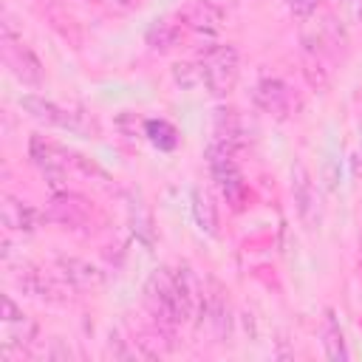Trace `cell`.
Returning <instances> with one entry per match:
<instances>
[{
	"instance_id": "1",
	"label": "cell",
	"mask_w": 362,
	"mask_h": 362,
	"mask_svg": "<svg viewBox=\"0 0 362 362\" xmlns=\"http://www.w3.org/2000/svg\"><path fill=\"white\" fill-rule=\"evenodd\" d=\"M144 297H147L150 314L156 317L158 325L173 328V325L189 320L187 311H184V303H181V294H178L173 269H156L150 274L147 286H144Z\"/></svg>"
},
{
	"instance_id": "2",
	"label": "cell",
	"mask_w": 362,
	"mask_h": 362,
	"mask_svg": "<svg viewBox=\"0 0 362 362\" xmlns=\"http://www.w3.org/2000/svg\"><path fill=\"white\" fill-rule=\"evenodd\" d=\"M204 88L212 96H226L238 82V51L235 45H206L201 48Z\"/></svg>"
},
{
	"instance_id": "3",
	"label": "cell",
	"mask_w": 362,
	"mask_h": 362,
	"mask_svg": "<svg viewBox=\"0 0 362 362\" xmlns=\"http://www.w3.org/2000/svg\"><path fill=\"white\" fill-rule=\"evenodd\" d=\"M206 164H209V173L218 184V189L223 192V198L232 204V209H240L243 198H246V184L235 164V150H229L226 144L212 139V144L206 147Z\"/></svg>"
},
{
	"instance_id": "4",
	"label": "cell",
	"mask_w": 362,
	"mask_h": 362,
	"mask_svg": "<svg viewBox=\"0 0 362 362\" xmlns=\"http://www.w3.org/2000/svg\"><path fill=\"white\" fill-rule=\"evenodd\" d=\"M3 62L8 65V71L23 82V85H42V62L37 59V54L23 42V37L14 31L11 20L6 17L3 23Z\"/></svg>"
},
{
	"instance_id": "5",
	"label": "cell",
	"mask_w": 362,
	"mask_h": 362,
	"mask_svg": "<svg viewBox=\"0 0 362 362\" xmlns=\"http://www.w3.org/2000/svg\"><path fill=\"white\" fill-rule=\"evenodd\" d=\"M20 107L28 116H34L37 122L51 124V127H62V130H71V133H88L90 130V124L82 119V113H74V110H68V107H62L51 99L34 96V93L20 96Z\"/></svg>"
},
{
	"instance_id": "6",
	"label": "cell",
	"mask_w": 362,
	"mask_h": 362,
	"mask_svg": "<svg viewBox=\"0 0 362 362\" xmlns=\"http://www.w3.org/2000/svg\"><path fill=\"white\" fill-rule=\"evenodd\" d=\"M252 102L260 110H266L272 116H280V119L291 113V90H288V85L283 79H274V76H266V79H260L255 85Z\"/></svg>"
},
{
	"instance_id": "7",
	"label": "cell",
	"mask_w": 362,
	"mask_h": 362,
	"mask_svg": "<svg viewBox=\"0 0 362 362\" xmlns=\"http://www.w3.org/2000/svg\"><path fill=\"white\" fill-rule=\"evenodd\" d=\"M223 8L218 6V3H212V0H192L181 14H178V20L187 25V28H192V31H198V34H204V37H212V34H218L221 28H223Z\"/></svg>"
},
{
	"instance_id": "8",
	"label": "cell",
	"mask_w": 362,
	"mask_h": 362,
	"mask_svg": "<svg viewBox=\"0 0 362 362\" xmlns=\"http://www.w3.org/2000/svg\"><path fill=\"white\" fill-rule=\"evenodd\" d=\"M0 212H3V226L8 232H31V229H37L40 212L31 204H25V201H20L14 195H3Z\"/></svg>"
},
{
	"instance_id": "9",
	"label": "cell",
	"mask_w": 362,
	"mask_h": 362,
	"mask_svg": "<svg viewBox=\"0 0 362 362\" xmlns=\"http://www.w3.org/2000/svg\"><path fill=\"white\" fill-rule=\"evenodd\" d=\"M215 141L226 144L229 150H238L246 141V127H243V119L238 110L221 107L215 113Z\"/></svg>"
},
{
	"instance_id": "10",
	"label": "cell",
	"mask_w": 362,
	"mask_h": 362,
	"mask_svg": "<svg viewBox=\"0 0 362 362\" xmlns=\"http://www.w3.org/2000/svg\"><path fill=\"white\" fill-rule=\"evenodd\" d=\"M57 266H59L62 277H65L68 283L79 286V288H90V286H99V283L105 280V274H102L99 266H93V263H88V260H79V257H59Z\"/></svg>"
},
{
	"instance_id": "11",
	"label": "cell",
	"mask_w": 362,
	"mask_h": 362,
	"mask_svg": "<svg viewBox=\"0 0 362 362\" xmlns=\"http://www.w3.org/2000/svg\"><path fill=\"white\" fill-rule=\"evenodd\" d=\"M294 201H297V212L305 223H314V215H317V189L311 184V175L303 164L294 167Z\"/></svg>"
},
{
	"instance_id": "12",
	"label": "cell",
	"mask_w": 362,
	"mask_h": 362,
	"mask_svg": "<svg viewBox=\"0 0 362 362\" xmlns=\"http://www.w3.org/2000/svg\"><path fill=\"white\" fill-rule=\"evenodd\" d=\"M48 218L62 223V226H79L88 218V204L82 198H76V195H57Z\"/></svg>"
},
{
	"instance_id": "13",
	"label": "cell",
	"mask_w": 362,
	"mask_h": 362,
	"mask_svg": "<svg viewBox=\"0 0 362 362\" xmlns=\"http://www.w3.org/2000/svg\"><path fill=\"white\" fill-rule=\"evenodd\" d=\"M178 42H181V23H175L170 17H161L147 28V45L153 51H170Z\"/></svg>"
},
{
	"instance_id": "14",
	"label": "cell",
	"mask_w": 362,
	"mask_h": 362,
	"mask_svg": "<svg viewBox=\"0 0 362 362\" xmlns=\"http://www.w3.org/2000/svg\"><path fill=\"white\" fill-rule=\"evenodd\" d=\"M192 215H195V223L201 232L206 235H215L218 232V215H215V204L212 198L204 192V189H192Z\"/></svg>"
},
{
	"instance_id": "15",
	"label": "cell",
	"mask_w": 362,
	"mask_h": 362,
	"mask_svg": "<svg viewBox=\"0 0 362 362\" xmlns=\"http://www.w3.org/2000/svg\"><path fill=\"white\" fill-rule=\"evenodd\" d=\"M17 283H20V288L25 291V294H31V297H45V300H59L57 294H59V288L42 274V272H37V269H23V274L17 277Z\"/></svg>"
},
{
	"instance_id": "16",
	"label": "cell",
	"mask_w": 362,
	"mask_h": 362,
	"mask_svg": "<svg viewBox=\"0 0 362 362\" xmlns=\"http://www.w3.org/2000/svg\"><path fill=\"white\" fill-rule=\"evenodd\" d=\"M144 133L158 150H173L178 144V130L164 119H147L144 122Z\"/></svg>"
},
{
	"instance_id": "17",
	"label": "cell",
	"mask_w": 362,
	"mask_h": 362,
	"mask_svg": "<svg viewBox=\"0 0 362 362\" xmlns=\"http://www.w3.org/2000/svg\"><path fill=\"white\" fill-rule=\"evenodd\" d=\"M322 345H325V356L328 359H348V345H345V337L334 320V314H328L325 320V331H322Z\"/></svg>"
},
{
	"instance_id": "18",
	"label": "cell",
	"mask_w": 362,
	"mask_h": 362,
	"mask_svg": "<svg viewBox=\"0 0 362 362\" xmlns=\"http://www.w3.org/2000/svg\"><path fill=\"white\" fill-rule=\"evenodd\" d=\"M173 79L184 88V90H195L204 85V71L201 62H178L173 65Z\"/></svg>"
},
{
	"instance_id": "19",
	"label": "cell",
	"mask_w": 362,
	"mask_h": 362,
	"mask_svg": "<svg viewBox=\"0 0 362 362\" xmlns=\"http://www.w3.org/2000/svg\"><path fill=\"white\" fill-rule=\"evenodd\" d=\"M130 226H133L136 238H141L144 243H153V223H150V215L141 206V201H130Z\"/></svg>"
},
{
	"instance_id": "20",
	"label": "cell",
	"mask_w": 362,
	"mask_h": 362,
	"mask_svg": "<svg viewBox=\"0 0 362 362\" xmlns=\"http://www.w3.org/2000/svg\"><path fill=\"white\" fill-rule=\"evenodd\" d=\"M286 3H288L291 14H297V17H311L320 6V0H286Z\"/></svg>"
},
{
	"instance_id": "21",
	"label": "cell",
	"mask_w": 362,
	"mask_h": 362,
	"mask_svg": "<svg viewBox=\"0 0 362 362\" xmlns=\"http://www.w3.org/2000/svg\"><path fill=\"white\" fill-rule=\"evenodd\" d=\"M122 6H133V3H139V0H119Z\"/></svg>"
},
{
	"instance_id": "22",
	"label": "cell",
	"mask_w": 362,
	"mask_h": 362,
	"mask_svg": "<svg viewBox=\"0 0 362 362\" xmlns=\"http://www.w3.org/2000/svg\"><path fill=\"white\" fill-rule=\"evenodd\" d=\"M359 14H362V3H359Z\"/></svg>"
}]
</instances>
